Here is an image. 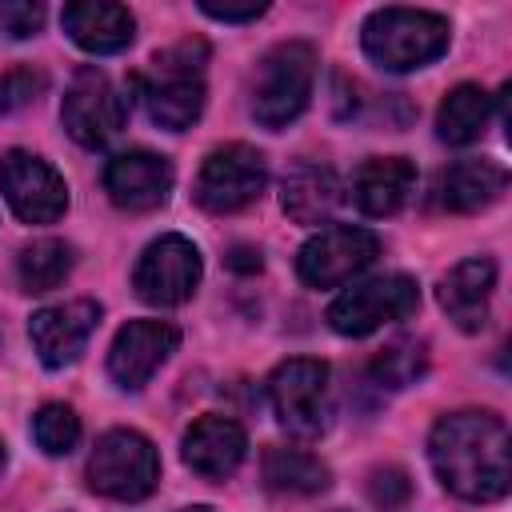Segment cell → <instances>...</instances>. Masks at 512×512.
Returning a JSON list of instances; mask_svg holds the SVG:
<instances>
[{"label":"cell","mask_w":512,"mask_h":512,"mask_svg":"<svg viewBox=\"0 0 512 512\" xmlns=\"http://www.w3.org/2000/svg\"><path fill=\"white\" fill-rule=\"evenodd\" d=\"M428 460L436 480L472 504L500 500L512 484V436L496 412L440 416L428 436Z\"/></svg>","instance_id":"obj_1"},{"label":"cell","mask_w":512,"mask_h":512,"mask_svg":"<svg viewBox=\"0 0 512 512\" xmlns=\"http://www.w3.org/2000/svg\"><path fill=\"white\" fill-rule=\"evenodd\" d=\"M448 40H452L448 20L428 8H376L360 28V44L368 60L380 64L384 72L424 68L436 56H444Z\"/></svg>","instance_id":"obj_2"},{"label":"cell","mask_w":512,"mask_h":512,"mask_svg":"<svg viewBox=\"0 0 512 512\" xmlns=\"http://www.w3.org/2000/svg\"><path fill=\"white\" fill-rule=\"evenodd\" d=\"M204 40H180L164 52H156L152 60V76L144 80V108L152 116V124L168 128V132H184L200 120L204 112Z\"/></svg>","instance_id":"obj_3"},{"label":"cell","mask_w":512,"mask_h":512,"mask_svg":"<svg viewBox=\"0 0 512 512\" xmlns=\"http://www.w3.org/2000/svg\"><path fill=\"white\" fill-rule=\"evenodd\" d=\"M316 84V48L308 40H284L276 44L252 80V116L264 128H288L312 100Z\"/></svg>","instance_id":"obj_4"},{"label":"cell","mask_w":512,"mask_h":512,"mask_svg":"<svg viewBox=\"0 0 512 512\" xmlns=\"http://www.w3.org/2000/svg\"><path fill=\"white\" fill-rule=\"evenodd\" d=\"M160 480V456L136 428H112L88 456V488L108 500H144Z\"/></svg>","instance_id":"obj_5"},{"label":"cell","mask_w":512,"mask_h":512,"mask_svg":"<svg viewBox=\"0 0 512 512\" xmlns=\"http://www.w3.org/2000/svg\"><path fill=\"white\" fill-rule=\"evenodd\" d=\"M268 184V160L264 152H256L252 144H224V148H212L200 164V176H196V204L204 212H240L248 208L252 200H260Z\"/></svg>","instance_id":"obj_6"},{"label":"cell","mask_w":512,"mask_h":512,"mask_svg":"<svg viewBox=\"0 0 512 512\" xmlns=\"http://www.w3.org/2000/svg\"><path fill=\"white\" fill-rule=\"evenodd\" d=\"M420 308V288L412 276L392 272V276H376L364 280L348 292H340L328 308V324L340 336H368L392 320H404Z\"/></svg>","instance_id":"obj_7"},{"label":"cell","mask_w":512,"mask_h":512,"mask_svg":"<svg viewBox=\"0 0 512 512\" xmlns=\"http://www.w3.org/2000/svg\"><path fill=\"white\" fill-rule=\"evenodd\" d=\"M0 192L24 224H52L68 208L64 176L44 156L24 152V148H8L0 156Z\"/></svg>","instance_id":"obj_8"},{"label":"cell","mask_w":512,"mask_h":512,"mask_svg":"<svg viewBox=\"0 0 512 512\" xmlns=\"http://www.w3.org/2000/svg\"><path fill=\"white\" fill-rule=\"evenodd\" d=\"M200 272H204V264H200L196 244L168 232L140 252V260L132 268V288L140 300H148L156 308H172L196 292Z\"/></svg>","instance_id":"obj_9"},{"label":"cell","mask_w":512,"mask_h":512,"mask_svg":"<svg viewBox=\"0 0 512 512\" xmlns=\"http://www.w3.org/2000/svg\"><path fill=\"white\" fill-rule=\"evenodd\" d=\"M272 408L292 436H320L328 428V368L320 360H284L268 380Z\"/></svg>","instance_id":"obj_10"},{"label":"cell","mask_w":512,"mask_h":512,"mask_svg":"<svg viewBox=\"0 0 512 512\" xmlns=\"http://www.w3.org/2000/svg\"><path fill=\"white\" fill-rule=\"evenodd\" d=\"M128 116V100L112 88V80L100 72V68H80L60 100V120H64V132L84 144V148H100L108 144L120 124Z\"/></svg>","instance_id":"obj_11"},{"label":"cell","mask_w":512,"mask_h":512,"mask_svg":"<svg viewBox=\"0 0 512 512\" xmlns=\"http://www.w3.org/2000/svg\"><path fill=\"white\" fill-rule=\"evenodd\" d=\"M380 256V240L368 228H352V224H336L316 232L300 256H296V272L308 288H340L352 276H360L372 260Z\"/></svg>","instance_id":"obj_12"},{"label":"cell","mask_w":512,"mask_h":512,"mask_svg":"<svg viewBox=\"0 0 512 512\" xmlns=\"http://www.w3.org/2000/svg\"><path fill=\"white\" fill-rule=\"evenodd\" d=\"M176 344H180V332L168 320H128L108 348V376L120 388L136 392L176 352Z\"/></svg>","instance_id":"obj_13"},{"label":"cell","mask_w":512,"mask_h":512,"mask_svg":"<svg viewBox=\"0 0 512 512\" xmlns=\"http://www.w3.org/2000/svg\"><path fill=\"white\" fill-rule=\"evenodd\" d=\"M172 180H176V172H172L168 156H156V152H144V148L120 152L104 164V192L124 212L160 208L172 192Z\"/></svg>","instance_id":"obj_14"},{"label":"cell","mask_w":512,"mask_h":512,"mask_svg":"<svg viewBox=\"0 0 512 512\" xmlns=\"http://www.w3.org/2000/svg\"><path fill=\"white\" fill-rule=\"evenodd\" d=\"M96 324H100V304L96 300H68V304H52V308L32 312L28 336H32L36 356L48 368H64L84 352Z\"/></svg>","instance_id":"obj_15"},{"label":"cell","mask_w":512,"mask_h":512,"mask_svg":"<svg viewBox=\"0 0 512 512\" xmlns=\"http://www.w3.org/2000/svg\"><path fill=\"white\" fill-rule=\"evenodd\" d=\"M248 436L232 416H200L184 432V464L204 480H224L240 468Z\"/></svg>","instance_id":"obj_16"},{"label":"cell","mask_w":512,"mask_h":512,"mask_svg":"<svg viewBox=\"0 0 512 512\" xmlns=\"http://www.w3.org/2000/svg\"><path fill=\"white\" fill-rule=\"evenodd\" d=\"M496 288V264L488 256H472L460 260L436 288L440 308L448 312V320L460 332H480L488 324V300Z\"/></svg>","instance_id":"obj_17"},{"label":"cell","mask_w":512,"mask_h":512,"mask_svg":"<svg viewBox=\"0 0 512 512\" xmlns=\"http://www.w3.org/2000/svg\"><path fill=\"white\" fill-rule=\"evenodd\" d=\"M60 24L72 36V44H80L92 56H112V52L128 48L136 36L132 12L124 4H108V0H76L60 12Z\"/></svg>","instance_id":"obj_18"},{"label":"cell","mask_w":512,"mask_h":512,"mask_svg":"<svg viewBox=\"0 0 512 512\" xmlns=\"http://www.w3.org/2000/svg\"><path fill=\"white\" fill-rule=\"evenodd\" d=\"M416 188V164L408 156H372L352 176V196L364 216H396Z\"/></svg>","instance_id":"obj_19"},{"label":"cell","mask_w":512,"mask_h":512,"mask_svg":"<svg viewBox=\"0 0 512 512\" xmlns=\"http://www.w3.org/2000/svg\"><path fill=\"white\" fill-rule=\"evenodd\" d=\"M280 204L296 224H324L340 208V176L324 164H296L280 184Z\"/></svg>","instance_id":"obj_20"},{"label":"cell","mask_w":512,"mask_h":512,"mask_svg":"<svg viewBox=\"0 0 512 512\" xmlns=\"http://www.w3.org/2000/svg\"><path fill=\"white\" fill-rule=\"evenodd\" d=\"M508 188V172L496 160L484 156H468L456 160L444 176H440V196L452 212H484L488 204H496Z\"/></svg>","instance_id":"obj_21"},{"label":"cell","mask_w":512,"mask_h":512,"mask_svg":"<svg viewBox=\"0 0 512 512\" xmlns=\"http://www.w3.org/2000/svg\"><path fill=\"white\" fill-rule=\"evenodd\" d=\"M488 120H492V96L480 84H456L436 112V132L444 144L464 148L488 132Z\"/></svg>","instance_id":"obj_22"},{"label":"cell","mask_w":512,"mask_h":512,"mask_svg":"<svg viewBox=\"0 0 512 512\" xmlns=\"http://www.w3.org/2000/svg\"><path fill=\"white\" fill-rule=\"evenodd\" d=\"M264 480H268V488L288 492V496H316L332 484V472L320 456H312L304 448H268Z\"/></svg>","instance_id":"obj_23"},{"label":"cell","mask_w":512,"mask_h":512,"mask_svg":"<svg viewBox=\"0 0 512 512\" xmlns=\"http://www.w3.org/2000/svg\"><path fill=\"white\" fill-rule=\"evenodd\" d=\"M76 256H72V244L64 240H32L24 252H20V284L24 292H52L68 280Z\"/></svg>","instance_id":"obj_24"},{"label":"cell","mask_w":512,"mask_h":512,"mask_svg":"<svg viewBox=\"0 0 512 512\" xmlns=\"http://www.w3.org/2000/svg\"><path fill=\"white\" fill-rule=\"evenodd\" d=\"M428 368V348L424 340L416 336H404V340H392L388 348L376 352L372 360V376L380 388H408L412 380H420Z\"/></svg>","instance_id":"obj_25"},{"label":"cell","mask_w":512,"mask_h":512,"mask_svg":"<svg viewBox=\"0 0 512 512\" xmlns=\"http://www.w3.org/2000/svg\"><path fill=\"white\" fill-rule=\"evenodd\" d=\"M32 440L48 452V456H68L80 440V416L68 404H44L32 416Z\"/></svg>","instance_id":"obj_26"},{"label":"cell","mask_w":512,"mask_h":512,"mask_svg":"<svg viewBox=\"0 0 512 512\" xmlns=\"http://www.w3.org/2000/svg\"><path fill=\"white\" fill-rule=\"evenodd\" d=\"M44 88H48V76L40 68H8V72H0V116L32 104Z\"/></svg>","instance_id":"obj_27"},{"label":"cell","mask_w":512,"mask_h":512,"mask_svg":"<svg viewBox=\"0 0 512 512\" xmlns=\"http://www.w3.org/2000/svg\"><path fill=\"white\" fill-rule=\"evenodd\" d=\"M408 492H412V484H408V476H404V468H376L372 476H368V500L376 504V508H400L404 500H408Z\"/></svg>","instance_id":"obj_28"},{"label":"cell","mask_w":512,"mask_h":512,"mask_svg":"<svg viewBox=\"0 0 512 512\" xmlns=\"http://www.w3.org/2000/svg\"><path fill=\"white\" fill-rule=\"evenodd\" d=\"M44 28V4H0V32L12 36V40H28Z\"/></svg>","instance_id":"obj_29"},{"label":"cell","mask_w":512,"mask_h":512,"mask_svg":"<svg viewBox=\"0 0 512 512\" xmlns=\"http://www.w3.org/2000/svg\"><path fill=\"white\" fill-rule=\"evenodd\" d=\"M200 12L212 16V20H224V24H244V20L264 16L268 4H260V0H248V4H216V0H200Z\"/></svg>","instance_id":"obj_30"},{"label":"cell","mask_w":512,"mask_h":512,"mask_svg":"<svg viewBox=\"0 0 512 512\" xmlns=\"http://www.w3.org/2000/svg\"><path fill=\"white\" fill-rule=\"evenodd\" d=\"M228 264H232L236 272H256V268H260V252H256V248H244V244H240V248H232Z\"/></svg>","instance_id":"obj_31"},{"label":"cell","mask_w":512,"mask_h":512,"mask_svg":"<svg viewBox=\"0 0 512 512\" xmlns=\"http://www.w3.org/2000/svg\"><path fill=\"white\" fill-rule=\"evenodd\" d=\"M180 512H216V508H208V504H188V508H180Z\"/></svg>","instance_id":"obj_32"},{"label":"cell","mask_w":512,"mask_h":512,"mask_svg":"<svg viewBox=\"0 0 512 512\" xmlns=\"http://www.w3.org/2000/svg\"><path fill=\"white\" fill-rule=\"evenodd\" d=\"M0 468H4V444H0Z\"/></svg>","instance_id":"obj_33"}]
</instances>
